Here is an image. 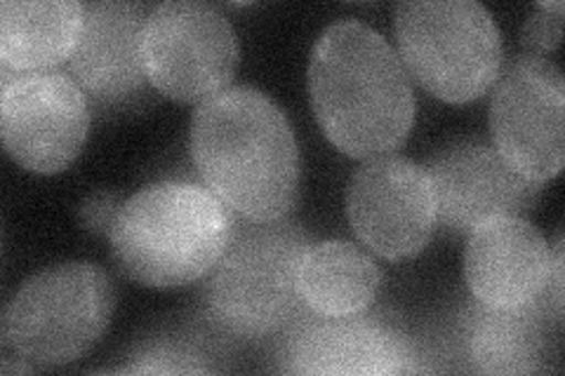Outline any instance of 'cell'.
I'll use <instances>...</instances> for the list:
<instances>
[{"label":"cell","instance_id":"cell-1","mask_svg":"<svg viewBox=\"0 0 565 376\" xmlns=\"http://www.w3.org/2000/svg\"><path fill=\"white\" fill-rule=\"evenodd\" d=\"M191 155L203 184L247 222H278L297 201L299 149L292 125L255 87H228L199 106Z\"/></svg>","mask_w":565,"mask_h":376},{"label":"cell","instance_id":"cell-2","mask_svg":"<svg viewBox=\"0 0 565 376\" xmlns=\"http://www.w3.org/2000/svg\"><path fill=\"white\" fill-rule=\"evenodd\" d=\"M309 97L318 125L351 158H380L408 139L417 101L396 50L356 20L334 22L316 41Z\"/></svg>","mask_w":565,"mask_h":376},{"label":"cell","instance_id":"cell-3","mask_svg":"<svg viewBox=\"0 0 565 376\" xmlns=\"http://www.w3.org/2000/svg\"><path fill=\"white\" fill-rule=\"evenodd\" d=\"M234 230V212L207 186L158 182L122 201L106 236L130 280L182 288L212 271Z\"/></svg>","mask_w":565,"mask_h":376},{"label":"cell","instance_id":"cell-4","mask_svg":"<svg viewBox=\"0 0 565 376\" xmlns=\"http://www.w3.org/2000/svg\"><path fill=\"white\" fill-rule=\"evenodd\" d=\"M309 236L290 222L238 224L205 282L212 327L238 339H264L288 330L302 315L299 266Z\"/></svg>","mask_w":565,"mask_h":376},{"label":"cell","instance_id":"cell-5","mask_svg":"<svg viewBox=\"0 0 565 376\" xmlns=\"http://www.w3.org/2000/svg\"><path fill=\"white\" fill-rule=\"evenodd\" d=\"M116 290L87 261L50 266L31 276L3 313V348L31 367H62L90 351L109 327Z\"/></svg>","mask_w":565,"mask_h":376},{"label":"cell","instance_id":"cell-6","mask_svg":"<svg viewBox=\"0 0 565 376\" xmlns=\"http://www.w3.org/2000/svg\"><path fill=\"white\" fill-rule=\"evenodd\" d=\"M394 31L405 71L448 104L479 99L502 71L500 29L476 0L401 3Z\"/></svg>","mask_w":565,"mask_h":376},{"label":"cell","instance_id":"cell-7","mask_svg":"<svg viewBox=\"0 0 565 376\" xmlns=\"http://www.w3.org/2000/svg\"><path fill=\"white\" fill-rule=\"evenodd\" d=\"M145 66L158 93L203 104L234 80L238 43L232 22L199 0H172L151 10L145 29Z\"/></svg>","mask_w":565,"mask_h":376},{"label":"cell","instance_id":"cell-8","mask_svg":"<svg viewBox=\"0 0 565 376\" xmlns=\"http://www.w3.org/2000/svg\"><path fill=\"white\" fill-rule=\"evenodd\" d=\"M490 130L494 149L519 174L550 182L565 163V83L544 57L511 60L494 80Z\"/></svg>","mask_w":565,"mask_h":376},{"label":"cell","instance_id":"cell-9","mask_svg":"<svg viewBox=\"0 0 565 376\" xmlns=\"http://www.w3.org/2000/svg\"><path fill=\"white\" fill-rule=\"evenodd\" d=\"M0 132L17 165L35 174H57L78 158L90 109L81 85L60 71L17 76L3 68Z\"/></svg>","mask_w":565,"mask_h":376},{"label":"cell","instance_id":"cell-10","mask_svg":"<svg viewBox=\"0 0 565 376\" xmlns=\"http://www.w3.org/2000/svg\"><path fill=\"white\" fill-rule=\"evenodd\" d=\"M347 214L356 236L380 257H417L438 224L431 174L408 158H370L351 176Z\"/></svg>","mask_w":565,"mask_h":376},{"label":"cell","instance_id":"cell-11","mask_svg":"<svg viewBox=\"0 0 565 376\" xmlns=\"http://www.w3.org/2000/svg\"><path fill=\"white\" fill-rule=\"evenodd\" d=\"M280 369L313 376H388L427 372L419 348L380 315L302 313L280 346Z\"/></svg>","mask_w":565,"mask_h":376},{"label":"cell","instance_id":"cell-12","mask_svg":"<svg viewBox=\"0 0 565 376\" xmlns=\"http://www.w3.org/2000/svg\"><path fill=\"white\" fill-rule=\"evenodd\" d=\"M427 172L436 189L438 222L455 233L523 217L537 205L542 184L511 168L486 141L459 139L429 158Z\"/></svg>","mask_w":565,"mask_h":376},{"label":"cell","instance_id":"cell-13","mask_svg":"<svg viewBox=\"0 0 565 376\" xmlns=\"http://www.w3.org/2000/svg\"><path fill=\"white\" fill-rule=\"evenodd\" d=\"M147 8L137 3H87L81 39L68 68L99 109L135 106L147 95L145 66Z\"/></svg>","mask_w":565,"mask_h":376},{"label":"cell","instance_id":"cell-14","mask_svg":"<svg viewBox=\"0 0 565 376\" xmlns=\"http://www.w3.org/2000/svg\"><path fill=\"white\" fill-rule=\"evenodd\" d=\"M552 268V247L523 217L492 219L471 230L465 273L471 294L488 307L544 301Z\"/></svg>","mask_w":565,"mask_h":376},{"label":"cell","instance_id":"cell-15","mask_svg":"<svg viewBox=\"0 0 565 376\" xmlns=\"http://www.w3.org/2000/svg\"><path fill=\"white\" fill-rule=\"evenodd\" d=\"M550 318L542 301L488 307L476 299L459 322V342L473 372L535 374L544 369Z\"/></svg>","mask_w":565,"mask_h":376},{"label":"cell","instance_id":"cell-16","mask_svg":"<svg viewBox=\"0 0 565 376\" xmlns=\"http://www.w3.org/2000/svg\"><path fill=\"white\" fill-rule=\"evenodd\" d=\"M85 6L76 0H6L0 6V62L17 76L43 74L71 60Z\"/></svg>","mask_w":565,"mask_h":376},{"label":"cell","instance_id":"cell-17","mask_svg":"<svg viewBox=\"0 0 565 376\" xmlns=\"http://www.w3.org/2000/svg\"><path fill=\"white\" fill-rule=\"evenodd\" d=\"M382 271L375 259L347 240H326L307 249L299 266V297L326 318L365 313L377 299Z\"/></svg>","mask_w":565,"mask_h":376},{"label":"cell","instance_id":"cell-18","mask_svg":"<svg viewBox=\"0 0 565 376\" xmlns=\"http://www.w3.org/2000/svg\"><path fill=\"white\" fill-rule=\"evenodd\" d=\"M215 357L191 336L151 339L132 351L126 365L114 367L120 374H205L217 372Z\"/></svg>","mask_w":565,"mask_h":376},{"label":"cell","instance_id":"cell-19","mask_svg":"<svg viewBox=\"0 0 565 376\" xmlns=\"http://www.w3.org/2000/svg\"><path fill=\"white\" fill-rule=\"evenodd\" d=\"M563 33V3H540L523 26L521 43L530 55L540 57L554 52L561 45Z\"/></svg>","mask_w":565,"mask_h":376},{"label":"cell","instance_id":"cell-20","mask_svg":"<svg viewBox=\"0 0 565 376\" xmlns=\"http://www.w3.org/2000/svg\"><path fill=\"white\" fill-rule=\"evenodd\" d=\"M120 205H122V201L114 193H106V191L93 193L90 198H87L81 207V219H83L87 230L109 233Z\"/></svg>","mask_w":565,"mask_h":376}]
</instances>
